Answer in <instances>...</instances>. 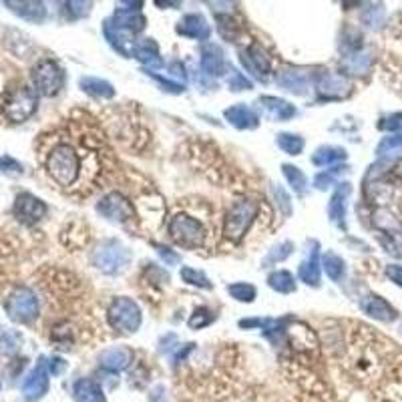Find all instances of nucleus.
Instances as JSON below:
<instances>
[{"instance_id": "1", "label": "nucleus", "mask_w": 402, "mask_h": 402, "mask_svg": "<svg viewBox=\"0 0 402 402\" xmlns=\"http://www.w3.org/2000/svg\"><path fill=\"white\" fill-rule=\"evenodd\" d=\"M47 169L59 185H73L80 173L79 153L71 145H57L48 155Z\"/></svg>"}, {"instance_id": "2", "label": "nucleus", "mask_w": 402, "mask_h": 402, "mask_svg": "<svg viewBox=\"0 0 402 402\" xmlns=\"http://www.w3.org/2000/svg\"><path fill=\"white\" fill-rule=\"evenodd\" d=\"M131 261V252L119 240H105L93 252V266L99 272L113 275L123 272Z\"/></svg>"}, {"instance_id": "3", "label": "nucleus", "mask_w": 402, "mask_h": 402, "mask_svg": "<svg viewBox=\"0 0 402 402\" xmlns=\"http://www.w3.org/2000/svg\"><path fill=\"white\" fill-rule=\"evenodd\" d=\"M107 316H109V324L113 328L123 332V334H135L143 322V314H141L139 304L127 296L115 298L109 306Z\"/></svg>"}, {"instance_id": "4", "label": "nucleus", "mask_w": 402, "mask_h": 402, "mask_svg": "<svg viewBox=\"0 0 402 402\" xmlns=\"http://www.w3.org/2000/svg\"><path fill=\"white\" fill-rule=\"evenodd\" d=\"M257 203L252 199H238L227 209L224 222V234L227 240L240 241L257 215Z\"/></svg>"}, {"instance_id": "5", "label": "nucleus", "mask_w": 402, "mask_h": 402, "mask_svg": "<svg viewBox=\"0 0 402 402\" xmlns=\"http://www.w3.org/2000/svg\"><path fill=\"white\" fill-rule=\"evenodd\" d=\"M169 236L173 238L175 243L187 250H197L206 241V227L201 225L199 220L185 213H177L175 217L169 222Z\"/></svg>"}, {"instance_id": "6", "label": "nucleus", "mask_w": 402, "mask_h": 402, "mask_svg": "<svg viewBox=\"0 0 402 402\" xmlns=\"http://www.w3.org/2000/svg\"><path fill=\"white\" fill-rule=\"evenodd\" d=\"M32 82L36 93L45 96L57 95L64 85V71L55 61H41L32 71Z\"/></svg>"}, {"instance_id": "7", "label": "nucleus", "mask_w": 402, "mask_h": 402, "mask_svg": "<svg viewBox=\"0 0 402 402\" xmlns=\"http://www.w3.org/2000/svg\"><path fill=\"white\" fill-rule=\"evenodd\" d=\"M96 213L113 224H125L129 220H133L135 209L125 195L113 192L107 193L105 197H101V201L96 203Z\"/></svg>"}, {"instance_id": "8", "label": "nucleus", "mask_w": 402, "mask_h": 402, "mask_svg": "<svg viewBox=\"0 0 402 402\" xmlns=\"http://www.w3.org/2000/svg\"><path fill=\"white\" fill-rule=\"evenodd\" d=\"M36 103H38L36 93L32 89H29V87H20V89H16L15 93L6 99L4 113H6V117L10 121L22 123V121H27L31 117L32 113L36 111Z\"/></svg>"}, {"instance_id": "9", "label": "nucleus", "mask_w": 402, "mask_h": 402, "mask_svg": "<svg viewBox=\"0 0 402 402\" xmlns=\"http://www.w3.org/2000/svg\"><path fill=\"white\" fill-rule=\"evenodd\" d=\"M6 310H8V316L16 322H32L38 314V300L36 296L32 294V289L20 288L16 289L15 294L8 298L6 302Z\"/></svg>"}, {"instance_id": "10", "label": "nucleus", "mask_w": 402, "mask_h": 402, "mask_svg": "<svg viewBox=\"0 0 402 402\" xmlns=\"http://www.w3.org/2000/svg\"><path fill=\"white\" fill-rule=\"evenodd\" d=\"M240 61L243 64V69L256 77L257 80H268L270 73H272V61L268 57V52L259 47L257 43H252L250 47L241 48L240 50Z\"/></svg>"}, {"instance_id": "11", "label": "nucleus", "mask_w": 402, "mask_h": 402, "mask_svg": "<svg viewBox=\"0 0 402 402\" xmlns=\"http://www.w3.org/2000/svg\"><path fill=\"white\" fill-rule=\"evenodd\" d=\"M350 80L344 75H336V73H320L316 79V91L320 95L322 101H336V99H344L350 95Z\"/></svg>"}, {"instance_id": "12", "label": "nucleus", "mask_w": 402, "mask_h": 402, "mask_svg": "<svg viewBox=\"0 0 402 402\" xmlns=\"http://www.w3.org/2000/svg\"><path fill=\"white\" fill-rule=\"evenodd\" d=\"M48 392V366L47 360L41 358L38 364L34 366L27 380L22 382V394L29 401H41Z\"/></svg>"}, {"instance_id": "13", "label": "nucleus", "mask_w": 402, "mask_h": 402, "mask_svg": "<svg viewBox=\"0 0 402 402\" xmlns=\"http://www.w3.org/2000/svg\"><path fill=\"white\" fill-rule=\"evenodd\" d=\"M308 256L298 268V278L304 282L306 286L318 288L320 286V243L312 240L308 243Z\"/></svg>"}, {"instance_id": "14", "label": "nucleus", "mask_w": 402, "mask_h": 402, "mask_svg": "<svg viewBox=\"0 0 402 402\" xmlns=\"http://www.w3.org/2000/svg\"><path fill=\"white\" fill-rule=\"evenodd\" d=\"M15 213L18 215V220L24 222V224H36L47 215V206L31 193H20L16 197Z\"/></svg>"}, {"instance_id": "15", "label": "nucleus", "mask_w": 402, "mask_h": 402, "mask_svg": "<svg viewBox=\"0 0 402 402\" xmlns=\"http://www.w3.org/2000/svg\"><path fill=\"white\" fill-rule=\"evenodd\" d=\"M133 358H135V354L129 346H113V348H107L99 354V364L103 370L117 374V372H123L125 368H129Z\"/></svg>"}, {"instance_id": "16", "label": "nucleus", "mask_w": 402, "mask_h": 402, "mask_svg": "<svg viewBox=\"0 0 402 402\" xmlns=\"http://www.w3.org/2000/svg\"><path fill=\"white\" fill-rule=\"evenodd\" d=\"M257 107L261 115L270 121H289L296 115V107L280 96H259Z\"/></svg>"}, {"instance_id": "17", "label": "nucleus", "mask_w": 402, "mask_h": 402, "mask_svg": "<svg viewBox=\"0 0 402 402\" xmlns=\"http://www.w3.org/2000/svg\"><path fill=\"white\" fill-rule=\"evenodd\" d=\"M177 34L193 41H208L211 36V27L203 15H185L175 27Z\"/></svg>"}, {"instance_id": "18", "label": "nucleus", "mask_w": 402, "mask_h": 402, "mask_svg": "<svg viewBox=\"0 0 402 402\" xmlns=\"http://www.w3.org/2000/svg\"><path fill=\"white\" fill-rule=\"evenodd\" d=\"M103 32H105L107 43H109L119 55H123V57H133V50H135V45H137V43H135V34L117 29L111 20H105Z\"/></svg>"}, {"instance_id": "19", "label": "nucleus", "mask_w": 402, "mask_h": 402, "mask_svg": "<svg viewBox=\"0 0 402 402\" xmlns=\"http://www.w3.org/2000/svg\"><path fill=\"white\" fill-rule=\"evenodd\" d=\"M224 117L240 131H252V129H256L259 125V115L245 103L231 105L229 109L224 111Z\"/></svg>"}, {"instance_id": "20", "label": "nucleus", "mask_w": 402, "mask_h": 402, "mask_svg": "<svg viewBox=\"0 0 402 402\" xmlns=\"http://www.w3.org/2000/svg\"><path fill=\"white\" fill-rule=\"evenodd\" d=\"M199 63H201L203 73L209 75V77H222V75H225V71H227L224 50L217 47V45H213V43H208L206 47L201 48V59H199Z\"/></svg>"}, {"instance_id": "21", "label": "nucleus", "mask_w": 402, "mask_h": 402, "mask_svg": "<svg viewBox=\"0 0 402 402\" xmlns=\"http://www.w3.org/2000/svg\"><path fill=\"white\" fill-rule=\"evenodd\" d=\"M275 82L294 95H304L310 87V75L300 69H284L275 75Z\"/></svg>"}, {"instance_id": "22", "label": "nucleus", "mask_w": 402, "mask_h": 402, "mask_svg": "<svg viewBox=\"0 0 402 402\" xmlns=\"http://www.w3.org/2000/svg\"><path fill=\"white\" fill-rule=\"evenodd\" d=\"M360 306H362V310H364L368 316H372V318H376V320L380 322H392L396 320V316H399L396 310L388 304L385 298L374 296V294H370L366 298H362Z\"/></svg>"}, {"instance_id": "23", "label": "nucleus", "mask_w": 402, "mask_h": 402, "mask_svg": "<svg viewBox=\"0 0 402 402\" xmlns=\"http://www.w3.org/2000/svg\"><path fill=\"white\" fill-rule=\"evenodd\" d=\"M113 24L121 31H127L131 34H137L145 29L147 20L139 10H129V8H117L115 15L109 18Z\"/></svg>"}, {"instance_id": "24", "label": "nucleus", "mask_w": 402, "mask_h": 402, "mask_svg": "<svg viewBox=\"0 0 402 402\" xmlns=\"http://www.w3.org/2000/svg\"><path fill=\"white\" fill-rule=\"evenodd\" d=\"M350 192H352L350 183H340L334 195H332V199H330V203H328V217H330V222H334L340 227H346V222H344V217H346V197L350 195Z\"/></svg>"}, {"instance_id": "25", "label": "nucleus", "mask_w": 402, "mask_h": 402, "mask_svg": "<svg viewBox=\"0 0 402 402\" xmlns=\"http://www.w3.org/2000/svg\"><path fill=\"white\" fill-rule=\"evenodd\" d=\"M73 399L75 402H107L103 388L93 378H79L73 386Z\"/></svg>"}, {"instance_id": "26", "label": "nucleus", "mask_w": 402, "mask_h": 402, "mask_svg": "<svg viewBox=\"0 0 402 402\" xmlns=\"http://www.w3.org/2000/svg\"><path fill=\"white\" fill-rule=\"evenodd\" d=\"M133 57L141 64H147L149 71L163 66V61L159 57V47H157V43L153 38H145L143 43H137L135 50H133Z\"/></svg>"}, {"instance_id": "27", "label": "nucleus", "mask_w": 402, "mask_h": 402, "mask_svg": "<svg viewBox=\"0 0 402 402\" xmlns=\"http://www.w3.org/2000/svg\"><path fill=\"white\" fill-rule=\"evenodd\" d=\"M348 159V153L346 149L342 147H336V145H324V147H318L312 155V163L316 167H328V165H336L340 161Z\"/></svg>"}, {"instance_id": "28", "label": "nucleus", "mask_w": 402, "mask_h": 402, "mask_svg": "<svg viewBox=\"0 0 402 402\" xmlns=\"http://www.w3.org/2000/svg\"><path fill=\"white\" fill-rule=\"evenodd\" d=\"M79 85L85 93L96 96V99H113L117 93L109 80L99 79V77H80Z\"/></svg>"}, {"instance_id": "29", "label": "nucleus", "mask_w": 402, "mask_h": 402, "mask_svg": "<svg viewBox=\"0 0 402 402\" xmlns=\"http://www.w3.org/2000/svg\"><path fill=\"white\" fill-rule=\"evenodd\" d=\"M370 64H372V57L368 50H356L344 59L342 69L350 75H364L370 71Z\"/></svg>"}, {"instance_id": "30", "label": "nucleus", "mask_w": 402, "mask_h": 402, "mask_svg": "<svg viewBox=\"0 0 402 402\" xmlns=\"http://www.w3.org/2000/svg\"><path fill=\"white\" fill-rule=\"evenodd\" d=\"M6 4L13 6L16 15L27 18V20H32V22H41L47 16V8L41 2H6Z\"/></svg>"}, {"instance_id": "31", "label": "nucleus", "mask_w": 402, "mask_h": 402, "mask_svg": "<svg viewBox=\"0 0 402 402\" xmlns=\"http://www.w3.org/2000/svg\"><path fill=\"white\" fill-rule=\"evenodd\" d=\"M282 173H284L286 181L289 183V187L294 189V193L304 195V192L308 189V177L304 175V171H302L300 167L284 163V165H282Z\"/></svg>"}, {"instance_id": "32", "label": "nucleus", "mask_w": 402, "mask_h": 402, "mask_svg": "<svg viewBox=\"0 0 402 402\" xmlns=\"http://www.w3.org/2000/svg\"><path fill=\"white\" fill-rule=\"evenodd\" d=\"M268 286L278 294H292V292H296V280L286 270H278L268 275Z\"/></svg>"}, {"instance_id": "33", "label": "nucleus", "mask_w": 402, "mask_h": 402, "mask_svg": "<svg viewBox=\"0 0 402 402\" xmlns=\"http://www.w3.org/2000/svg\"><path fill=\"white\" fill-rule=\"evenodd\" d=\"M322 268H324V272L326 275L332 280V282H340L342 278H344V273H346V264H344V259L334 254V252H328L326 256L322 257Z\"/></svg>"}, {"instance_id": "34", "label": "nucleus", "mask_w": 402, "mask_h": 402, "mask_svg": "<svg viewBox=\"0 0 402 402\" xmlns=\"http://www.w3.org/2000/svg\"><path fill=\"white\" fill-rule=\"evenodd\" d=\"M275 143L288 155H300L304 151V137L298 133H280L275 137Z\"/></svg>"}, {"instance_id": "35", "label": "nucleus", "mask_w": 402, "mask_h": 402, "mask_svg": "<svg viewBox=\"0 0 402 402\" xmlns=\"http://www.w3.org/2000/svg\"><path fill=\"white\" fill-rule=\"evenodd\" d=\"M227 294L238 300V302H243V304H252L256 300L257 289L256 286L247 284V282H236V284H229L227 286Z\"/></svg>"}, {"instance_id": "36", "label": "nucleus", "mask_w": 402, "mask_h": 402, "mask_svg": "<svg viewBox=\"0 0 402 402\" xmlns=\"http://www.w3.org/2000/svg\"><path fill=\"white\" fill-rule=\"evenodd\" d=\"M179 273H181V280H183L185 284L195 286V288L211 289V286H213V284L209 282L208 275L201 272V270H195V268H189V266H183Z\"/></svg>"}, {"instance_id": "37", "label": "nucleus", "mask_w": 402, "mask_h": 402, "mask_svg": "<svg viewBox=\"0 0 402 402\" xmlns=\"http://www.w3.org/2000/svg\"><path fill=\"white\" fill-rule=\"evenodd\" d=\"M292 254H294V243H292V241H282V243L273 245L272 250H270L268 257L264 259V266L268 268V266H272V264L284 261V259H288Z\"/></svg>"}, {"instance_id": "38", "label": "nucleus", "mask_w": 402, "mask_h": 402, "mask_svg": "<svg viewBox=\"0 0 402 402\" xmlns=\"http://www.w3.org/2000/svg\"><path fill=\"white\" fill-rule=\"evenodd\" d=\"M215 320V314L209 310V308H206V306H199L195 312H193V316L189 318V328L192 330H201V328H206V326H209L211 322Z\"/></svg>"}, {"instance_id": "39", "label": "nucleus", "mask_w": 402, "mask_h": 402, "mask_svg": "<svg viewBox=\"0 0 402 402\" xmlns=\"http://www.w3.org/2000/svg\"><path fill=\"white\" fill-rule=\"evenodd\" d=\"M402 151V135H390V137H385L378 147H376V153L380 157L385 155H394V153H401Z\"/></svg>"}, {"instance_id": "40", "label": "nucleus", "mask_w": 402, "mask_h": 402, "mask_svg": "<svg viewBox=\"0 0 402 402\" xmlns=\"http://www.w3.org/2000/svg\"><path fill=\"white\" fill-rule=\"evenodd\" d=\"M227 87L231 91H250L252 89V80L245 79V75H241L240 71H236L234 66H229V75H227Z\"/></svg>"}, {"instance_id": "41", "label": "nucleus", "mask_w": 402, "mask_h": 402, "mask_svg": "<svg viewBox=\"0 0 402 402\" xmlns=\"http://www.w3.org/2000/svg\"><path fill=\"white\" fill-rule=\"evenodd\" d=\"M20 346V336L10 330H0V352L15 354Z\"/></svg>"}, {"instance_id": "42", "label": "nucleus", "mask_w": 402, "mask_h": 402, "mask_svg": "<svg viewBox=\"0 0 402 402\" xmlns=\"http://www.w3.org/2000/svg\"><path fill=\"white\" fill-rule=\"evenodd\" d=\"M380 240L385 243L388 254L402 257V231H388Z\"/></svg>"}, {"instance_id": "43", "label": "nucleus", "mask_w": 402, "mask_h": 402, "mask_svg": "<svg viewBox=\"0 0 402 402\" xmlns=\"http://www.w3.org/2000/svg\"><path fill=\"white\" fill-rule=\"evenodd\" d=\"M147 75H151L153 79L157 80L161 87H163V91H167V93H173V95H179V93H183V91H185V85H183V82H177V80L167 79V77H163V75H157V73H153V71H147Z\"/></svg>"}, {"instance_id": "44", "label": "nucleus", "mask_w": 402, "mask_h": 402, "mask_svg": "<svg viewBox=\"0 0 402 402\" xmlns=\"http://www.w3.org/2000/svg\"><path fill=\"white\" fill-rule=\"evenodd\" d=\"M340 171H342V167H334V169H326V171L318 173V175L314 177L316 189H328V187L334 183V177H336Z\"/></svg>"}, {"instance_id": "45", "label": "nucleus", "mask_w": 402, "mask_h": 402, "mask_svg": "<svg viewBox=\"0 0 402 402\" xmlns=\"http://www.w3.org/2000/svg\"><path fill=\"white\" fill-rule=\"evenodd\" d=\"M378 129L382 131H390V133H396V135H402V113H394L390 117L382 119L378 123Z\"/></svg>"}, {"instance_id": "46", "label": "nucleus", "mask_w": 402, "mask_h": 402, "mask_svg": "<svg viewBox=\"0 0 402 402\" xmlns=\"http://www.w3.org/2000/svg\"><path fill=\"white\" fill-rule=\"evenodd\" d=\"M272 193L273 197H275V201H278V206L282 209V213L284 215H289L292 213V201H289V195L284 192V187H280V185H272Z\"/></svg>"}, {"instance_id": "47", "label": "nucleus", "mask_w": 402, "mask_h": 402, "mask_svg": "<svg viewBox=\"0 0 402 402\" xmlns=\"http://www.w3.org/2000/svg\"><path fill=\"white\" fill-rule=\"evenodd\" d=\"M153 247L157 250V254L161 256V259L165 261V266H177L179 261H181V256L173 252V250H169V247H165V245H161V243H153Z\"/></svg>"}, {"instance_id": "48", "label": "nucleus", "mask_w": 402, "mask_h": 402, "mask_svg": "<svg viewBox=\"0 0 402 402\" xmlns=\"http://www.w3.org/2000/svg\"><path fill=\"white\" fill-rule=\"evenodd\" d=\"M52 340L59 344V348H71L69 344L73 342V332H71V328H57L55 330V334H52Z\"/></svg>"}, {"instance_id": "49", "label": "nucleus", "mask_w": 402, "mask_h": 402, "mask_svg": "<svg viewBox=\"0 0 402 402\" xmlns=\"http://www.w3.org/2000/svg\"><path fill=\"white\" fill-rule=\"evenodd\" d=\"M71 18H82L91 13V2H69L66 4Z\"/></svg>"}, {"instance_id": "50", "label": "nucleus", "mask_w": 402, "mask_h": 402, "mask_svg": "<svg viewBox=\"0 0 402 402\" xmlns=\"http://www.w3.org/2000/svg\"><path fill=\"white\" fill-rule=\"evenodd\" d=\"M48 372H52V376H59V374H63L64 368H66V362H64L63 358H50V362L47 364Z\"/></svg>"}, {"instance_id": "51", "label": "nucleus", "mask_w": 402, "mask_h": 402, "mask_svg": "<svg viewBox=\"0 0 402 402\" xmlns=\"http://www.w3.org/2000/svg\"><path fill=\"white\" fill-rule=\"evenodd\" d=\"M386 275L402 288V266H386Z\"/></svg>"}, {"instance_id": "52", "label": "nucleus", "mask_w": 402, "mask_h": 402, "mask_svg": "<svg viewBox=\"0 0 402 402\" xmlns=\"http://www.w3.org/2000/svg\"><path fill=\"white\" fill-rule=\"evenodd\" d=\"M169 69L173 71V73H171L173 77H181V79H185V73H183V64L173 63V64H171V66H169Z\"/></svg>"}]
</instances>
